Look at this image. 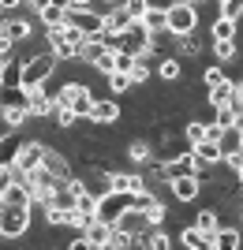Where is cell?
<instances>
[{
	"label": "cell",
	"mask_w": 243,
	"mask_h": 250,
	"mask_svg": "<svg viewBox=\"0 0 243 250\" xmlns=\"http://www.w3.org/2000/svg\"><path fill=\"white\" fill-rule=\"evenodd\" d=\"M109 45H116V49H124V52H131L135 60H146V56H154V49H157V38L142 26V22H131L120 38H112Z\"/></svg>",
	"instance_id": "6da1fadb"
},
{
	"label": "cell",
	"mask_w": 243,
	"mask_h": 250,
	"mask_svg": "<svg viewBox=\"0 0 243 250\" xmlns=\"http://www.w3.org/2000/svg\"><path fill=\"white\" fill-rule=\"evenodd\" d=\"M56 56H53V49L49 52H34L30 60L22 63V71H19V90H30V86H42L45 79H53L56 75Z\"/></svg>",
	"instance_id": "7a4b0ae2"
},
{
	"label": "cell",
	"mask_w": 243,
	"mask_h": 250,
	"mask_svg": "<svg viewBox=\"0 0 243 250\" xmlns=\"http://www.w3.org/2000/svg\"><path fill=\"white\" fill-rule=\"evenodd\" d=\"M26 228H30V206H15L0 198V239H22Z\"/></svg>",
	"instance_id": "3957f363"
},
{
	"label": "cell",
	"mask_w": 243,
	"mask_h": 250,
	"mask_svg": "<svg viewBox=\"0 0 243 250\" xmlns=\"http://www.w3.org/2000/svg\"><path fill=\"white\" fill-rule=\"evenodd\" d=\"M165 26H169L172 38H183V34H195L199 30V8H191L183 0H172L165 8Z\"/></svg>",
	"instance_id": "277c9868"
},
{
	"label": "cell",
	"mask_w": 243,
	"mask_h": 250,
	"mask_svg": "<svg viewBox=\"0 0 243 250\" xmlns=\"http://www.w3.org/2000/svg\"><path fill=\"white\" fill-rule=\"evenodd\" d=\"M131 206H135V194H127V190H105V194H97V217L109 220V224H116Z\"/></svg>",
	"instance_id": "5b68a950"
},
{
	"label": "cell",
	"mask_w": 243,
	"mask_h": 250,
	"mask_svg": "<svg viewBox=\"0 0 243 250\" xmlns=\"http://www.w3.org/2000/svg\"><path fill=\"white\" fill-rule=\"evenodd\" d=\"M45 142L42 138H30V142H19V149H15V161H11V165L19 168V172H34V168L42 165L45 161Z\"/></svg>",
	"instance_id": "8992f818"
},
{
	"label": "cell",
	"mask_w": 243,
	"mask_h": 250,
	"mask_svg": "<svg viewBox=\"0 0 243 250\" xmlns=\"http://www.w3.org/2000/svg\"><path fill=\"white\" fill-rule=\"evenodd\" d=\"M26 120H34L30 108H26V101H8V97H0V124H4V131H19Z\"/></svg>",
	"instance_id": "52a82bcc"
},
{
	"label": "cell",
	"mask_w": 243,
	"mask_h": 250,
	"mask_svg": "<svg viewBox=\"0 0 243 250\" xmlns=\"http://www.w3.org/2000/svg\"><path fill=\"white\" fill-rule=\"evenodd\" d=\"M169 190L176 202H195L202 194V176H195V172H187V176H176L169 179Z\"/></svg>",
	"instance_id": "ba28073f"
},
{
	"label": "cell",
	"mask_w": 243,
	"mask_h": 250,
	"mask_svg": "<svg viewBox=\"0 0 243 250\" xmlns=\"http://www.w3.org/2000/svg\"><path fill=\"white\" fill-rule=\"evenodd\" d=\"M131 22H135V19L124 11V4H112V8L105 11V38H109V42H112V38H120Z\"/></svg>",
	"instance_id": "9c48e42d"
},
{
	"label": "cell",
	"mask_w": 243,
	"mask_h": 250,
	"mask_svg": "<svg viewBox=\"0 0 243 250\" xmlns=\"http://www.w3.org/2000/svg\"><path fill=\"white\" fill-rule=\"evenodd\" d=\"M195 157H199V165H202V176H206V168H213V165H221V161H224L217 138H202V142H195Z\"/></svg>",
	"instance_id": "30bf717a"
},
{
	"label": "cell",
	"mask_w": 243,
	"mask_h": 250,
	"mask_svg": "<svg viewBox=\"0 0 243 250\" xmlns=\"http://www.w3.org/2000/svg\"><path fill=\"white\" fill-rule=\"evenodd\" d=\"M120 116H124V108L116 101H97L94 97V112H90V124L94 127H109V124H116Z\"/></svg>",
	"instance_id": "8fae6325"
},
{
	"label": "cell",
	"mask_w": 243,
	"mask_h": 250,
	"mask_svg": "<svg viewBox=\"0 0 243 250\" xmlns=\"http://www.w3.org/2000/svg\"><path fill=\"white\" fill-rule=\"evenodd\" d=\"M135 209H142V217H146L150 224H161V220H165V202H161V198H154L150 190L135 194Z\"/></svg>",
	"instance_id": "7c38bea8"
},
{
	"label": "cell",
	"mask_w": 243,
	"mask_h": 250,
	"mask_svg": "<svg viewBox=\"0 0 243 250\" xmlns=\"http://www.w3.org/2000/svg\"><path fill=\"white\" fill-rule=\"evenodd\" d=\"M105 52H109V38H86V42L79 45V60H83V63H90V67H94V63L101 60Z\"/></svg>",
	"instance_id": "4fadbf2b"
},
{
	"label": "cell",
	"mask_w": 243,
	"mask_h": 250,
	"mask_svg": "<svg viewBox=\"0 0 243 250\" xmlns=\"http://www.w3.org/2000/svg\"><path fill=\"white\" fill-rule=\"evenodd\" d=\"M49 49H53L56 60H79V49H75V45L60 34V26H56V30H49Z\"/></svg>",
	"instance_id": "5bb4252c"
},
{
	"label": "cell",
	"mask_w": 243,
	"mask_h": 250,
	"mask_svg": "<svg viewBox=\"0 0 243 250\" xmlns=\"http://www.w3.org/2000/svg\"><path fill=\"white\" fill-rule=\"evenodd\" d=\"M195 228L206 231L210 243L217 247V228H221V217H217V209H199V217H195Z\"/></svg>",
	"instance_id": "9a60e30c"
},
{
	"label": "cell",
	"mask_w": 243,
	"mask_h": 250,
	"mask_svg": "<svg viewBox=\"0 0 243 250\" xmlns=\"http://www.w3.org/2000/svg\"><path fill=\"white\" fill-rule=\"evenodd\" d=\"M112 228H124L127 235H138V231H142V228H150V220L142 217V209H135V206H131V209H127V213H124V217H120L116 224H112Z\"/></svg>",
	"instance_id": "2e32d148"
},
{
	"label": "cell",
	"mask_w": 243,
	"mask_h": 250,
	"mask_svg": "<svg viewBox=\"0 0 243 250\" xmlns=\"http://www.w3.org/2000/svg\"><path fill=\"white\" fill-rule=\"evenodd\" d=\"M83 235H86V243H90V247H105L109 235H112V224H109V220H101V217H94V220H90V228H86Z\"/></svg>",
	"instance_id": "e0dca14e"
},
{
	"label": "cell",
	"mask_w": 243,
	"mask_h": 250,
	"mask_svg": "<svg viewBox=\"0 0 243 250\" xmlns=\"http://www.w3.org/2000/svg\"><path fill=\"white\" fill-rule=\"evenodd\" d=\"M138 22H142L154 38H157V34H169V26H165V8H157V4H150V11H146Z\"/></svg>",
	"instance_id": "ac0fdd59"
},
{
	"label": "cell",
	"mask_w": 243,
	"mask_h": 250,
	"mask_svg": "<svg viewBox=\"0 0 243 250\" xmlns=\"http://www.w3.org/2000/svg\"><path fill=\"white\" fill-rule=\"evenodd\" d=\"M180 243H183V247H191V250H213L210 235H206V231H199V228H195V224L180 231Z\"/></svg>",
	"instance_id": "d6986e66"
},
{
	"label": "cell",
	"mask_w": 243,
	"mask_h": 250,
	"mask_svg": "<svg viewBox=\"0 0 243 250\" xmlns=\"http://www.w3.org/2000/svg\"><path fill=\"white\" fill-rule=\"evenodd\" d=\"M236 34H240V22L217 15V19H213V30H210V42H224V38H236Z\"/></svg>",
	"instance_id": "ffe728a7"
},
{
	"label": "cell",
	"mask_w": 243,
	"mask_h": 250,
	"mask_svg": "<svg viewBox=\"0 0 243 250\" xmlns=\"http://www.w3.org/2000/svg\"><path fill=\"white\" fill-rule=\"evenodd\" d=\"M45 168H49V172H53L56 179H67L71 176V165H67V161H64L60 153H56V149H45V161H42Z\"/></svg>",
	"instance_id": "44dd1931"
},
{
	"label": "cell",
	"mask_w": 243,
	"mask_h": 250,
	"mask_svg": "<svg viewBox=\"0 0 243 250\" xmlns=\"http://www.w3.org/2000/svg\"><path fill=\"white\" fill-rule=\"evenodd\" d=\"M38 19H42V26L56 30V26H64V22H67V8H60V4H49L45 11H38Z\"/></svg>",
	"instance_id": "7402d4cb"
},
{
	"label": "cell",
	"mask_w": 243,
	"mask_h": 250,
	"mask_svg": "<svg viewBox=\"0 0 243 250\" xmlns=\"http://www.w3.org/2000/svg\"><path fill=\"white\" fill-rule=\"evenodd\" d=\"M213 45V56L221 63H232V60H240V45H236V38H224V42H210Z\"/></svg>",
	"instance_id": "603a6c76"
},
{
	"label": "cell",
	"mask_w": 243,
	"mask_h": 250,
	"mask_svg": "<svg viewBox=\"0 0 243 250\" xmlns=\"http://www.w3.org/2000/svg\"><path fill=\"white\" fill-rule=\"evenodd\" d=\"M217 247H224V250H240L243 247V235H240V228H217Z\"/></svg>",
	"instance_id": "cb8c5ba5"
},
{
	"label": "cell",
	"mask_w": 243,
	"mask_h": 250,
	"mask_svg": "<svg viewBox=\"0 0 243 250\" xmlns=\"http://www.w3.org/2000/svg\"><path fill=\"white\" fill-rule=\"evenodd\" d=\"M180 56H165V60H161V67H157V75H161V83H176V79H180Z\"/></svg>",
	"instance_id": "d4e9b609"
},
{
	"label": "cell",
	"mask_w": 243,
	"mask_h": 250,
	"mask_svg": "<svg viewBox=\"0 0 243 250\" xmlns=\"http://www.w3.org/2000/svg\"><path fill=\"white\" fill-rule=\"evenodd\" d=\"M4 30H8L15 42H26V38L34 34V26H30L26 19H4Z\"/></svg>",
	"instance_id": "484cf974"
},
{
	"label": "cell",
	"mask_w": 243,
	"mask_h": 250,
	"mask_svg": "<svg viewBox=\"0 0 243 250\" xmlns=\"http://www.w3.org/2000/svg\"><path fill=\"white\" fill-rule=\"evenodd\" d=\"M127 157H131L135 165H146L150 157H154V146H150V142H142V138H135V142L127 146Z\"/></svg>",
	"instance_id": "4316f807"
},
{
	"label": "cell",
	"mask_w": 243,
	"mask_h": 250,
	"mask_svg": "<svg viewBox=\"0 0 243 250\" xmlns=\"http://www.w3.org/2000/svg\"><path fill=\"white\" fill-rule=\"evenodd\" d=\"M232 101V79L221 86H210V108H217V104H228Z\"/></svg>",
	"instance_id": "83f0119b"
},
{
	"label": "cell",
	"mask_w": 243,
	"mask_h": 250,
	"mask_svg": "<svg viewBox=\"0 0 243 250\" xmlns=\"http://www.w3.org/2000/svg\"><path fill=\"white\" fill-rule=\"evenodd\" d=\"M127 79H131V86H146L150 79H154V71H150V63H146V60H135V67L127 71Z\"/></svg>",
	"instance_id": "f1b7e54d"
},
{
	"label": "cell",
	"mask_w": 243,
	"mask_h": 250,
	"mask_svg": "<svg viewBox=\"0 0 243 250\" xmlns=\"http://www.w3.org/2000/svg\"><path fill=\"white\" fill-rule=\"evenodd\" d=\"M15 149H19V142L11 138V131H4V135H0V165H11V161H15Z\"/></svg>",
	"instance_id": "f546056e"
},
{
	"label": "cell",
	"mask_w": 243,
	"mask_h": 250,
	"mask_svg": "<svg viewBox=\"0 0 243 250\" xmlns=\"http://www.w3.org/2000/svg\"><path fill=\"white\" fill-rule=\"evenodd\" d=\"M183 138H187L191 146L202 142V138H206V124H202V120H187V124H183Z\"/></svg>",
	"instance_id": "4dcf8cb0"
},
{
	"label": "cell",
	"mask_w": 243,
	"mask_h": 250,
	"mask_svg": "<svg viewBox=\"0 0 243 250\" xmlns=\"http://www.w3.org/2000/svg\"><path fill=\"white\" fill-rule=\"evenodd\" d=\"M131 239H135V235H127L124 228H112V235H109L105 250H127V247H131Z\"/></svg>",
	"instance_id": "1f68e13d"
},
{
	"label": "cell",
	"mask_w": 243,
	"mask_h": 250,
	"mask_svg": "<svg viewBox=\"0 0 243 250\" xmlns=\"http://www.w3.org/2000/svg\"><path fill=\"white\" fill-rule=\"evenodd\" d=\"M120 4H124V11H127V15H131L135 22L150 11V0H120Z\"/></svg>",
	"instance_id": "d6a6232c"
},
{
	"label": "cell",
	"mask_w": 243,
	"mask_h": 250,
	"mask_svg": "<svg viewBox=\"0 0 243 250\" xmlns=\"http://www.w3.org/2000/svg\"><path fill=\"white\" fill-rule=\"evenodd\" d=\"M109 79V90H112V94H127V90H131V79H127L124 71H112V75H105Z\"/></svg>",
	"instance_id": "836d02e7"
},
{
	"label": "cell",
	"mask_w": 243,
	"mask_h": 250,
	"mask_svg": "<svg viewBox=\"0 0 243 250\" xmlns=\"http://www.w3.org/2000/svg\"><path fill=\"white\" fill-rule=\"evenodd\" d=\"M112 63H116V71H124V75H127V71H131V67H135V56L112 45Z\"/></svg>",
	"instance_id": "e575fe53"
},
{
	"label": "cell",
	"mask_w": 243,
	"mask_h": 250,
	"mask_svg": "<svg viewBox=\"0 0 243 250\" xmlns=\"http://www.w3.org/2000/svg\"><path fill=\"white\" fill-rule=\"evenodd\" d=\"M60 34H64V38H67V42H71V45H75V49H79V45H83V42H86V34H83V30H79V26H75V22H71V19H67V22H64V26H60Z\"/></svg>",
	"instance_id": "d590c367"
},
{
	"label": "cell",
	"mask_w": 243,
	"mask_h": 250,
	"mask_svg": "<svg viewBox=\"0 0 243 250\" xmlns=\"http://www.w3.org/2000/svg\"><path fill=\"white\" fill-rule=\"evenodd\" d=\"M221 15L224 19H243V0H221Z\"/></svg>",
	"instance_id": "8d00e7d4"
},
{
	"label": "cell",
	"mask_w": 243,
	"mask_h": 250,
	"mask_svg": "<svg viewBox=\"0 0 243 250\" xmlns=\"http://www.w3.org/2000/svg\"><path fill=\"white\" fill-rule=\"evenodd\" d=\"M202 83H206V90H210V86H221V83H228V75H224L221 67H206V71H202Z\"/></svg>",
	"instance_id": "74e56055"
},
{
	"label": "cell",
	"mask_w": 243,
	"mask_h": 250,
	"mask_svg": "<svg viewBox=\"0 0 243 250\" xmlns=\"http://www.w3.org/2000/svg\"><path fill=\"white\" fill-rule=\"evenodd\" d=\"M15 176H19V168H15V165H4V168H0V194L11 187V179H15Z\"/></svg>",
	"instance_id": "f35d334b"
},
{
	"label": "cell",
	"mask_w": 243,
	"mask_h": 250,
	"mask_svg": "<svg viewBox=\"0 0 243 250\" xmlns=\"http://www.w3.org/2000/svg\"><path fill=\"white\" fill-rule=\"evenodd\" d=\"M94 71H101V75H112V71H116V63H112V45H109V52L94 63Z\"/></svg>",
	"instance_id": "ab89813d"
},
{
	"label": "cell",
	"mask_w": 243,
	"mask_h": 250,
	"mask_svg": "<svg viewBox=\"0 0 243 250\" xmlns=\"http://www.w3.org/2000/svg\"><path fill=\"white\" fill-rule=\"evenodd\" d=\"M232 104H236V108H243V79H236V83H232Z\"/></svg>",
	"instance_id": "60d3db41"
},
{
	"label": "cell",
	"mask_w": 243,
	"mask_h": 250,
	"mask_svg": "<svg viewBox=\"0 0 243 250\" xmlns=\"http://www.w3.org/2000/svg\"><path fill=\"white\" fill-rule=\"evenodd\" d=\"M26 0H0V11H15V8H22Z\"/></svg>",
	"instance_id": "b9f144b4"
},
{
	"label": "cell",
	"mask_w": 243,
	"mask_h": 250,
	"mask_svg": "<svg viewBox=\"0 0 243 250\" xmlns=\"http://www.w3.org/2000/svg\"><path fill=\"white\" fill-rule=\"evenodd\" d=\"M26 4H30V8H34V15H38V11H45L49 4H53V0H26Z\"/></svg>",
	"instance_id": "7bdbcfd3"
},
{
	"label": "cell",
	"mask_w": 243,
	"mask_h": 250,
	"mask_svg": "<svg viewBox=\"0 0 243 250\" xmlns=\"http://www.w3.org/2000/svg\"><path fill=\"white\" fill-rule=\"evenodd\" d=\"M67 247H71V250H86V247H90V243H86V235H79V239H71V243H67Z\"/></svg>",
	"instance_id": "ee69618b"
},
{
	"label": "cell",
	"mask_w": 243,
	"mask_h": 250,
	"mask_svg": "<svg viewBox=\"0 0 243 250\" xmlns=\"http://www.w3.org/2000/svg\"><path fill=\"white\" fill-rule=\"evenodd\" d=\"M4 71H8V56L0 52V79H4Z\"/></svg>",
	"instance_id": "f6af8a7d"
},
{
	"label": "cell",
	"mask_w": 243,
	"mask_h": 250,
	"mask_svg": "<svg viewBox=\"0 0 243 250\" xmlns=\"http://www.w3.org/2000/svg\"><path fill=\"white\" fill-rule=\"evenodd\" d=\"M187 4H191V8H199V4H206V0H187Z\"/></svg>",
	"instance_id": "bcb514c9"
},
{
	"label": "cell",
	"mask_w": 243,
	"mask_h": 250,
	"mask_svg": "<svg viewBox=\"0 0 243 250\" xmlns=\"http://www.w3.org/2000/svg\"><path fill=\"white\" fill-rule=\"evenodd\" d=\"M236 176H240V183H243V165H240V172H236Z\"/></svg>",
	"instance_id": "7dc6e473"
},
{
	"label": "cell",
	"mask_w": 243,
	"mask_h": 250,
	"mask_svg": "<svg viewBox=\"0 0 243 250\" xmlns=\"http://www.w3.org/2000/svg\"><path fill=\"white\" fill-rule=\"evenodd\" d=\"M101 4H120V0H101Z\"/></svg>",
	"instance_id": "c3c4849f"
},
{
	"label": "cell",
	"mask_w": 243,
	"mask_h": 250,
	"mask_svg": "<svg viewBox=\"0 0 243 250\" xmlns=\"http://www.w3.org/2000/svg\"><path fill=\"white\" fill-rule=\"evenodd\" d=\"M240 198H243V190H240Z\"/></svg>",
	"instance_id": "681fc988"
},
{
	"label": "cell",
	"mask_w": 243,
	"mask_h": 250,
	"mask_svg": "<svg viewBox=\"0 0 243 250\" xmlns=\"http://www.w3.org/2000/svg\"><path fill=\"white\" fill-rule=\"evenodd\" d=\"M0 168H4V165H0Z\"/></svg>",
	"instance_id": "f907efd6"
}]
</instances>
